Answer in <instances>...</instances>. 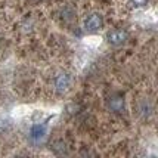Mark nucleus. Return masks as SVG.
Instances as JSON below:
<instances>
[{"instance_id": "obj_1", "label": "nucleus", "mask_w": 158, "mask_h": 158, "mask_svg": "<svg viewBox=\"0 0 158 158\" xmlns=\"http://www.w3.org/2000/svg\"><path fill=\"white\" fill-rule=\"evenodd\" d=\"M127 37H129L127 31H124L121 28H117V30H111L106 34V40L110 41V44H112V46H121L123 43H126Z\"/></svg>"}, {"instance_id": "obj_2", "label": "nucleus", "mask_w": 158, "mask_h": 158, "mask_svg": "<svg viewBox=\"0 0 158 158\" xmlns=\"http://www.w3.org/2000/svg\"><path fill=\"white\" fill-rule=\"evenodd\" d=\"M103 25V21H102V16L98 14H92L89 15L86 21H84V28H86V31H89V33H95L98 30H101Z\"/></svg>"}, {"instance_id": "obj_3", "label": "nucleus", "mask_w": 158, "mask_h": 158, "mask_svg": "<svg viewBox=\"0 0 158 158\" xmlns=\"http://www.w3.org/2000/svg\"><path fill=\"white\" fill-rule=\"evenodd\" d=\"M69 83H71V78L68 74H59L55 78V87L59 93H64L69 87Z\"/></svg>"}, {"instance_id": "obj_4", "label": "nucleus", "mask_w": 158, "mask_h": 158, "mask_svg": "<svg viewBox=\"0 0 158 158\" xmlns=\"http://www.w3.org/2000/svg\"><path fill=\"white\" fill-rule=\"evenodd\" d=\"M108 106L114 112H121L124 110V99L121 96H112L108 99Z\"/></svg>"}, {"instance_id": "obj_5", "label": "nucleus", "mask_w": 158, "mask_h": 158, "mask_svg": "<svg viewBox=\"0 0 158 158\" xmlns=\"http://www.w3.org/2000/svg\"><path fill=\"white\" fill-rule=\"evenodd\" d=\"M44 133H46L44 126L43 124H35V126H33V129H31V138L39 140V139H41L44 136Z\"/></svg>"}, {"instance_id": "obj_6", "label": "nucleus", "mask_w": 158, "mask_h": 158, "mask_svg": "<svg viewBox=\"0 0 158 158\" xmlns=\"http://www.w3.org/2000/svg\"><path fill=\"white\" fill-rule=\"evenodd\" d=\"M131 3L135 5V6H145L146 3H148V0H131Z\"/></svg>"}]
</instances>
